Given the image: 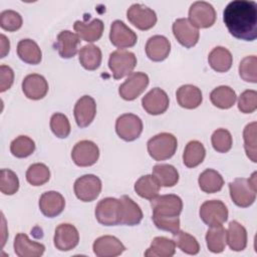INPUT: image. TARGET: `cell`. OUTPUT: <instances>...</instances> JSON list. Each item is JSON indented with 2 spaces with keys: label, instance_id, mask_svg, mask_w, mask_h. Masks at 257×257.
Wrapping results in <instances>:
<instances>
[{
  "label": "cell",
  "instance_id": "cell-2",
  "mask_svg": "<svg viewBox=\"0 0 257 257\" xmlns=\"http://www.w3.org/2000/svg\"><path fill=\"white\" fill-rule=\"evenodd\" d=\"M151 206L156 227L175 235L180 230L179 215L183 209L182 199L173 194L156 196L151 200Z\"/></svg>",
  "mask_w": 257,
  "mask_h": 257
},
{
  "label": "cell",
  "instance_id": "cell-46",
  "mask_svg": "<svg viewBox=\"0 0 257 257\" xmlns=\"http://www.w3.org/2000/svg\"><path fill=\"white\" fill-rule=\"evenodd\" d=\"M50 128L57 138H67L70 134V123L67 116L60 112L52 114L50 118Z\"/></svg>",
  "mask_w": 257,
  "mask_h": 257
},
{
  "label": "cell",
  "instance_id": "cell-39",
  "mask_svg": "<svg viewBox=\"0 0 257 257\" xmlns=\"http://www.w3.org/2000/svg\"><path fill=\"white\" fill-rule=\"evenodd\" d=\"M174 242L186 254L196 255L200 251V245L197 239L185 231L179 230L174 235Z\"/></svg>",
  "mask_w": 257,
  "mask_h": 257
},
{
  "label": "cell",
  "instance_id": "cell-34",
  "mask_svg": "<svg viewBox=\"0 0 257 257\" xmlns=\"http://www.w3.org/2000/svg\"><path fill=\"white\" fill-rule=\"evenodd\" d=\"M206 150L199 141H191L187 144L184 154L183 162L188 168H195L199 166L205 159Z\"/></svg>",
  "mask_w": 257,
  "mask_h": 257
},
{
  "label": "cell",
  "instance_id": "cell-29",
  "mask_svg": "<svg viewBox=\"0 0 257 257\" xmlns=\"http://www.w3.org/2000/svg\"><path fill=\"white\" fill-rule=\"evenodd\" d=\"M19 58L29 64H38L42 58V52L38 44L32 39H22L17 44Z\"/></svg>",
  "mask_w": 257,
  "mask_h": 257
},
{
  "label": "cell",
  "instance_id": "cell-48",
  "mask_svg": "<svg viewBox=\"0 0 257 257\" xmlns=\"http://www.w3.org/2000/svg\"><path fill=\"white\" fill-rule=\"evenodd\" d=\"M238 108L243 113H251L257 108V92L252 89L245 90L238 99Z\"/></svg>",
  "mask_w": 257,
  "mask_h": 257
},
{
  "label": "cell",
  "instance_id": "cell-11",
  "mask_svg": "<svg viewBox=\"0 0 257 257\" xmlns=\"http://www.w3.org/2000/svg\"><path fill=\"white\" fill-rule=\"evenodd\" d=\"M128 21L140 30H149L157 23L156 12L143 4H133L126 11Z\"/></svg>",
  "mask_w": 257,
  "mask_h": 257
},
{
  "label": "cell",
  "instance_id": "cell-41",
  "mask_svg": "<svg viewBox=\"0 0 257 257\" xmlns=\"http://www.w3.org/2000/svg\"><path fill=\"white\" fill-rule=\"evenodd\" d=\"M35 143L27 136H19L12 141L10 152L16 158H26L33 154Z\"/></svg>",
  "mask_w": 257,
  "mask_h": 257
},
{
  "label": "cell",
  "instance_id": "cell-30",
  "mask_svg": "<svg viewBox=\"0 0 257 257\" xmlns=\"http://www.w3.org/2000/svg\"><path fill=\"white\" fill-rule=\"evenodd\" d=\"M208 61L210 66L217 72H226L232 66L233 57L231 52L222 46H218L212 49L209 53Z\"/></svg>",
  "mask_w": 257,
  "mask_h": 257
},
{
  "label": "cell",
  "instance_id": "cell-10",
  "mask_svg": "<svg viewBox=\"0 0 257 257\" xmlns=\"http://www.w3.org/2000/svg\"><path fill=\"white\" fill-rule=\"evenodd\" d=\"M74 194L82 202L95 200L101 191V181L94 175H84L74 182Z\"/></svg>",
  "mask_w": 257,
  "mask_h": 257
},
{
  "label": "cell",
  "instance_id": "cell-26",
  "mask_svg": "<svg viewBox=\"0 0 257 257\" xmlns=\"http://www.w3.org/2000/svg\"><path fill=\"white\" fill-rule=\"evenodd\" d=\"M176 96L180 106L188 109L198 107L203 100L201 89L192 84L180 86L176 92Z\"/></svg>",
  "mask_w": 257,
  "mask_h": 257
},
{
  "label": "cell",
  "instance_id": "cell-25",
  "mask_svg": "<svg viewBox=\"0 0 257 257\" xmlns=\"http://www.w3.org/2000/svg\"><path fill=\"white\" fill-rule=\"evenodd\" d=\"M120 201V224L126 226H135L140 224L143 219V212L140 206L130 197L123 195Z\"/></svg>",
  "mask_w": 257,
  "mask_h": 257
},
{
  "label": "cell",
  "instance_id": "cell-19",
  "mask_svg": "<svg viewBox=\"0 0 257 257\" xmlns=\"http://www.w3.org/2000/svg\"><path fill=\"white\" fill-rule=\"evenodd\" d=\"M65 207L63 196L55 191H48L41 195L39 199V209L48 218H53L62 213Z\"/></svg>",
  "mask_w": 257,
  "mask_h": 257
},
{
  "label": "cell",
  "instance_id": "cell-21",
  "mask_svg": "<svg viewBox=\"0 0 257 257\" xmlns=\"http://www.w3.org/2000/svg\"><path fill=\"white\" fill-rule=\"evenodd\" d=\"M22 90L26 97L38 100L46 95L48 91V83L40 74H28L22 81Z\"/></svg>",
  "mask_w": 257,
  "mask_h": 257
},
{
  "label": "cell",
  "instance_id": "cell-20",
  "mask_svg": "<svg viewBox=\"0 0 257 257\" xmlns=\"http://www.w3.org/2000/svg\"><path fill=\"white\" fill-rule=\"evenodd\" d=\"M92 249L97 257H115L120 255L125 247L116 237L105 235L93 242Z\"/></svg>",
  "mask_w": 257,
  "mask_h": 257
},
{
  "label": "cell",
  "instance_id": "cell-49",
  "mask_svg": "<svg viewBox=\"0 0 257 257\" xmlns=\"http://www.w3.org/2000/svg\"><path fill=\"white\" fill-rule=\"evenodd\" d=\"M0 78H1V83H0V91L4 92L7 89L11 87L13 84L14 80V72L11 67L2 64L0 66Z\"/></svg>",
  "mask_w": 257,
  "mask_h": 257
},
{
  "label": "cell",
  "instance_id": "cell-12",
  "mask_svg": "<svg viewBox=\"0 0 257 257\" xmlns=\"http://www.w3.org/2000/svg\"><path fill=\"white\" fill-rule=\"evenodd\" d=\"M99 157L98 147L91 141H80L72 149L71 158L78 167H89L94 165Z\"/></svg>",
  "mask_w": 257,
  "mask_h": 257
},
{
  "label": "cell",
  "instance_id": "cell-33",
  "mask_svg": "<svg viewBox=\"0 0 257 257\" xmlns=\"http://www.w3.org/2000/svg\"><path fill=\"white\" fill-rule=\"evenodd\" d=\"M198 183L203 192L213 194L219 192L223 188L224 180L217 171L207 169L199 176Z\"/></svg>",
  "mask_w": 257,
  "mask_h": 257
},
{
  "label": "cell",
  "instance_id": "cell-17",
  "mask_svg": "<svg viewBox=\"0 0 257 257\" xmlns=\"http://www.w3.org/2000/svg\"><path fill=\"white\" fill-rule=\"evenodd\" d=\"M142 105L150 114H162L169 107V96L162 88L155 87L142 98Z\"/></svg>",
  "mask_w": 257,
  "mask_h": 257
},
{
  "label": "cell",
  "instance_id": "cell-42",
  "mask_svg": "<svg viewBox=\"0 0 257 257\" xmlns=\"http://www.w3.org/2000/svg\"><path fill=\"white\" fill-rule=\"evenodd\" d=\"M256 126L257 122L253 121L248 123L243 131L244 139V148L247 157L253 162L256 163Z\"/></svg>",
  "mask_w": 257,
  "mask_h": 257
},
{
  "label": "cell",
  "instance_id": "cell-18",
  "mask_svg": "<svg viewBox=\"0 0 257 257\" xmlns=\"http://www.w3.org/2000/svg\"><path fill=\"white\" fill-rule=\"evenodd\" d=\"M75 121L79 127H85L91 123L96 114V104L89 95L81 96L75 103L73 109Z\"/></svg>",
  "mask_w": 257,
  "mask_h": 257
},
{
  "label": "cell",
  "instance_id": "cell-32",
  "mask_svg": "<svg viewBox=\"0 0 257 257\" xmlns=\"http://www.w3.org/2000/svg\"><path fill=\"white\" fill-rule=\"evenodd\" d=\"M236 92L227 85H221L214 88L210 93L211 102L222 109L230 108L234 105L236 101Z\"/></svg>",
  "mask_w": 257,
  "mask_h": 257
},
{
  "label": "cell",
  "instance_id": "cell-14",
  "mask_svg": "<svg viewBox=\"0 0 257 257\" xmlns=\"http://www.w3.org/2000/svg\"><path fill=\"white\" fill-rule=\"evenodd\" d=\"M173 33L180 44L187 48L195 46L199 40V30L187 18H179L173 23Z\"/></svg>",
  "mask_w": 257,
  "mask_h": 257
},
{
  "label": "cell",
  "instance_id": "cell-40",
  "mask_svg": "<svg viewBox=\"0 0 257 257\" xmlns=\"http://www.w3.org/2000/svg\"><path fill=\"white\" fill-rule=\"evenodd\" d=\"M50 171L48 167L41 163L31 165L26 172V180L32 186H42L48 182Z\"/></svg>",
  "mask_w": 257,
  "mask_h": 257
},
{
  "label": "cell",
  "instance_id": "cell-38",
  "mask_svg": "<svg viewBox=\"0 0 257 257\" xmlns=\"http://www.w3.org/2000/svg\"><path fill=\"white\" fill-rule=\"evenodd\" d=\"M226 229L221 226L210 227L206 233V242L208 249L213 253H221L224 251L227 239H226Z\"/></svg>",
  "mask_w": 257,
  "mask_h": 257
},
{
  "label": "cell",
  "instance_id": "cell-47",
  "mask_svg": "<svg viewBox=\"0 0 257 257\" xmlns=\"http://www.w3.org/2000/svg\"><path fill=\"white\" fill-rule=\"evenodd\" d=\"M0 26L7 31H16L22 26V17L14 10H5L0 14Z\"/></svg>",
  "mask_w": 257,
  "mask_h": 257
},
{
  "label": "cell",
  "instance_id": "cell-6",
  "mask_svg": "<svg viewBox=\"0 0 257 257\" xmlns=\"http://www.w3.org/2000/svg\"><path fill=\"white\" fill-rule=\"evenodd\" d=\"M95 218L104 226L120 224V201L115 198H104L95 207Z\"/></svg>",
  "mask_w": 257,
  "mask_h": 257
},
{
  "label": "cell",
  "instance_id": "cell-5",
  "mask_svg": "<svg viewBox=\"0 0 257 257\" xmlns=\"http://www.w3.org/2000/svg\"><path fill=\"white\" fill-rule=\"evenodd\" d=\"M137 65L136 55L127 50L118 49L110 53L108 66L114 79H120L130 75Z\"/></svg>",
  "mask_w": 257,
  "mask_h": 257
},
{
  "label": "cell",
  "instance_id": "cell-36",
  "mask_svg": "<svg viewBox=\"0 0 257 257\" xmlns=\"http://www.w3.org/2000/svg\"><path fill=\"white\" fill-rule=\"evenodd\" d=\"M78 58L80 64L85 69L94 70L101 63V50L93 44L84 45L78 52Z\"/></svg>",
  "mask_w": 257,
  "mask_h": 257
},
{
  "label": "cell",
  "instance_id": "cell-31",
  "mask_svg": "<svg viewBox=\"0 0 257 257\" xmlns=\"http://www.w3.org/2000/svg\"><path fill=\"white\" fill-rule=\"evenodd\" d=\"M176 252L174 240L166 237H156L153 239L151 246L145 252L146 257H171Z\"/></svg>",
  "mask_w": 257,
  "mask_h": 257
},
{
  "label": "cell",
  "instance_id": "cell-24",
  "mask_svg": "<svg viewBox=\"0 0 257 257\" xmlns=\"http://www.w3.org/2000/svg\"><path fill=\"white\" fill-rule=\"evenodd\" d=\"M73 28L80 39L86 42H94L101 37L104 24L100 19L97 18L88 23L77 20L74 22Z\"/></svg>",
  "mask_w": 257,
  "mask_h": 257
},
{
  "label": "cell",
  "instance_id": "cell-27",
  "mask_svg": "<svg viewBox=\"0 0 257 257\" xmlns=\"http://www.w3.org/2000/svg\"><path fill=\"white\" fill-rule=\"evenodd\" d=\"M79 43L80 38L76 33L69 30H63L57 35L55 46L62 58H71L76 54Z\"/></svg>",
  "mask_w": 257,
  "mask_h": 257
},
{
  "label": "cell",
  "instance_id": "cell-45",
  "mask_svg": "<svg viewBox=\"0 0 257 257\" xmlns=\"http://www.w3.org/2000/svg\"><path fill=\"white\" fill-rule=\"evenodd\" d=\"M256 65H257V57L255 55L244 57L239 64V74L241 78L247 82L256 83L257 82Z\"/></svg>",
  "mask_w": 257,
  "mask_h": 257
},
{
  "label": "cell",
  "instance_id": "cell-7",
  "mask_svg": "<svg viewBox=\"0 0 257 257\" xmlns=\"http://www.w3.org/2000/svg\"><path fill=\"white\" fill-rule=\"evenodd\" d=\"M200 217L209 227L221 226L228 219V209L222 201H206L201 205Z\"/></svg>",
  "mask_w": 257,
  "mask_h": 257
},
{
  "label": "cell",
  "instance_id": "cell-4",
  "mask_svg": "<svg viewBox=\"0 0 257 257\" xmlns=\"http://www.w3.org/2000/svg\"><path fill=\"white\" fill-rule=\"evenodd\" d=\"M178 142L174 135L161 133L149 140L147 147L150 156L156 161H164L172 158L177 150Z\"/></svg>",
  "mask_w": 257,
  "mask_h": 257
},
{
  "label": "cell",
  "instance_id": "cell-15",
  "mask_svg": "<svg viewBox=\"0 0 257 257\" xmlns=\"http://www.w3.org/2000/svg\"><path fill=\"white\" fill-rule=\"evenodd\" d=\"M109 39L112 45L122 49L133 47L138 41V36L122 21L114 20L110 25Z\"/></svg>",
  "mask_w": 257,
  "mask_h": 257
},
{
  "label": "cell",
  "instance_id": "cell-22",
  "mask_svg": "<svg viewBox=\"0 0 257 257\" xmlns=\"http://www.w3.org/2000/svg\"><path fill=\"white\" fill-rule=\"evenodd\" d=\"M14 251L19 257H39L44 253L45 246L31 241L26 234L18 233L14 239Z\"/></svg>",
  "mask_w": 257,
  "mask_h": 257
},
{
  "label": "cell",
  "instance_id": "cell-1",
  "mask_svg": "<svg viewBox=\"0 0 257 257\" xmlns=\"http://www.w3.org/2000/svg\"><path fill=\"white\" fill-rule=\"evenodd\" d=\"M229 32L238 39L253 41L257 37V3L248 0L231 1L223 12Z\"/></svg>",
  "mask_w": 257,
  "mask_h": 257
},
{
  "label": "cell",
  "instance_id": "cell-16",
  "mask_svg": "<svg viewBox=\"0 0 257 257\" xmlns=\"http://www.w3.org/2000/svg\"><path fill=\"white\" fill-rule=\"evenodd\" d=\"M53 242L59 251H69L75 248L79 242L78 231L71 224H60L55 229Z\"/></svg>",
  "mask_w": 257,
  "mask_h": 257
},
{
  "label": "cell",
  "instance_id": "cell-13",
  "mask_svg": "<svg viewBox=\"0 0 257 257\" xmlns=\"http://www.w3.org/2000/svg\"><path fill=\"white\" fill-rule=\"evenodd\" d=\"M149 76L144 72H132L118 88L119 95L125 100H134L147 88Z\"/></svg>",
  "mask_w": 257,
  "mask_h": 257
},
{
  "label": "cell",
  "instance_id": "cell-37",
  "mask_svg": "<svg viewBox=\"0 0 257 257\" xmlns=\"http://www.w3.org/2000/svg\"><path fill=\"white\" fill-rule=\"evenodd\" d=\"M160 188V184L153 175L142 176L135 184V191L137 192V194L140 197L148 200H152L153 198L158 196Z\"/></svg>",
  "mask_w": 257,
  "mask_h": 257
},
{
  "label": "cell",
  "instance_id": "cell-3",
  "mask_svg": "<svg viewBox=\"0 0 257 257\" xmlns=\"http://www.w3.org/2000/svg\"><path fill=\"white\" fill-rule=\"evenodd\" d=\"M229 190L231 199L237 206L242 208L251 206L256 199V172H254L249 179H235L229 184Z\"/></svg>",
  "mask_w": 257,
  "mask_h": 257
},
{
  "label": "cell",
  "instance_id": "cell-43",
  "mask_svg": "<svg viewBox=\"0 0 257 257\" xmlns=\"http://www.w3.org/2000/svg\"><path fill=\"white\" fill-rule=\"evenodd\" d=\"M18 189L19 180L17 175L9 169H2L0 172V191L5 195H13Z\"/></svg>",
  "mask_w": 257,
  "mask_h": 257
},
{
  "label": "cell",
  "instance_id": "cell-35",
  "mask_svg": "<svg viewBox=\"0 0 257 257\" xmlns=\"http://www.w3.org/2000/svg\"><path fill=\"white\" fill-rule=\"evenodd\" d=\"M153 176L160 186L173 187L179 181V173L177 169L168 164H159L153 168Z\"/></svg>",
  "mask_w": 257,
  "mask_h": 257
},
{
  "label": "cell",
  "instance_id": "cell-28",
  "mask_svg": "<svg viewBox=\"0 0 257 257\" xmlns=\"http://www.w3.org/2000/svg\"><path fill=\"white\" fill-rule=\"evenodd\" d=\"M227 243L233 251H242L247 245V231L237 221H231L226 233Z\"/></svg>",
  "mask_w": 257,
  "mask_h": 257
},
{
  "label": "cell",
  "instance_id": "cell-23",
  "mask_svg": "<svg viewBox=\"0 0 257 257\" xmlns=\"http://www.w3.org/2000/svg\"><path fill=\"white\" fill-rule=\"evenodd\" d=\"M145 48L147 56L151 60L163 61L169 56L171 43L169 39L163 35H154L148 39Z\"/></svg>",
  "mask_w": 257,
  "mask_h": 257
},
{
  "label": "cell",
  "instance_id": "cell-8",
  "mask_svg": "<svg viewBox=\"0 0 257 257\" xmlns=\"http://www.w3.org/2000/svg\"><path fill=\"white\" fill-rule=\"evenodd\" d=\"M189 21L196 28L211 27L216 21V11L210 3L196 1L189 9Z\"/></svg>",
  "mask_w": 257,
  "mask_h": 257
},
{
  "label": "cell",
  "instance_id": "cell-50",
  "mask_svg": "<svg viewBox=\"0 0 257 257\" xmlns=\"http://www.w3.org/2000/svg\"><path fill=\"white\" fill-rule=\"evenodd\" d=\"M1 56L0 57H4L10 49V42L9 39H7V37L4 34H1Z\"/></svg>",
  "mask_w": 257,
  "mask_h": 257
},
{
  "label": "cell",
  "instance_id": "cell-44",
  "mask_svg": "<svg viewBox=\"0 0 257 257\" xmlns=\"http://www.w3.org/2000/svg\"><path fill=\"white\" fill-rule=\"evenodd\" d=\"M212 146L218 153H227L232 148V136L225 128L216 130L211 137Z\"/></svg>",
  "mask_w": 257,
  "mask_h": 257
},
{
  "label": "cell",
  "instance_id": "cell-9",
  "mask_svg": "<svg viewBox=\"0 0 257 257\" xmlns=\"http://www.w3.org/2000/svg\"><path fill=\"white\" fill-rule=\"evenodd\" d=\"M115 132L123 141L133 142L141 136L143 132V121L134 113L121 114L115 121Z\"/></svg>",
  "mask_w": 257,
  "mask_h": 257
}]
</instances>
